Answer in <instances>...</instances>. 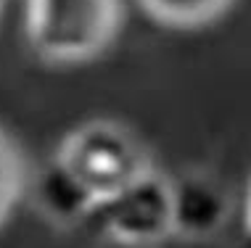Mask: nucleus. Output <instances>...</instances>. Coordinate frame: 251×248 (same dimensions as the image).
<instances>
[{"label": "nucleus", "mask_w": 251, "mask_h": 248, "mask_svg": "<svg viewBox=\"0 0 251 248\" xmlns=\"http://www.w3.org/2000/svg\"><path fill=\"white\" fill-rule=\"evenodd\" d=\"M119 19V0H26V40L48 61H87L114 40Z\"/></svg>", "instance_id": "f257e3e1"}, {"label": "nucleus", "mask_w": 251, "mask_h": 248, "mask_svg": "<svg viewBox=\"0 0 251 248\" xmlns=\"http://www.w3.org/2000/svg\"><path fill=\"white\" fill-rule=\"evenodd\" d=\"M56 156L90 187L98 201L114 196L151 169L143 143L125 124L108 119H96L69 132Z\"/></svg>", "instance_id": "f03ea898"}, {"label": "nucleus", "mask_w": 251, "mask_h": 248, "mask_svg": "<svg viewBox=\"0 0 251 248\" xmlns=\"http://www.w3.org/2000/svg\"><path fill=\"white\" fill-rule=\"evenodd\" d=\"M100 230L125 246H156L175 235L172 180L148 169L96 209Z\"/></svg>", "instance_id": "7ed1b4c3"}, {"label": "nucleus", "mask_w": 251, "mask_h": 248, "mask_svg": "<svg viewBox=\"0 0 251 248\" xmlns=\"http://www.w3.org/2000/svg\"><path fill=\"white\" fill-rule=\"evenodd\" d=\"M172 206L175 235L193 240L217 235L230 217V198L225 187L201 172L172 180Z\"/></svg>", "instance_id": "20e7f679"}, {"label": "nucleus", "mask_w": 251, "mask_h": 248, "mask_svg": "<svg viewBox=\"0 0 251 248\" xmlns=\"http://www.w3.org/2000/svg\"><path fill=\"white\" fill-rule=\"evenodd\" d=\"M100 201L93 190L74 174L69 166L53 156L43 169L37 172L35 182V206L45 219L58 227H72L77 222L96 217Z\"/></svg>", "instance_id": "39448f33"}, {"label": "nucleus", "mask_w": 251, "mask_h": 248, "mask_svg": "<svg viewBox=\"0 0 251 248\" xmlns=\"http://www.w3.org/2000/svg\"><path fill=\"white\" fill-rule=\"evenodd\" d=\"M140 5L164 24L196 26L217 19L230 0H140Z\"/></svg>", "instance_id": "423d86ee"}, {"label": "nucleus", "mask_w": 251, "mask_h": 248, "mask_svg": "<svg viewBox=\"0 0 251 248\" xmlns=\"http://www.w3.org/2000/svg\"><path fill=\"white\" fill-rule=\"evenodd\" d=\"M26 187V169L24 158L13 140L0 130V225L11 217Z\"/></svg>", "instance_id": "0eeeda50"}, {"label": "nucleus", "mask_w": 251, "mask_h": 248, "mask_svg": "<svg viewBox=\"0 0 251 248\" xmlns=\"http://www.w3.org/2000/svg\"><path fill=\"white\" fill-rule=\"evenodd\" d=\"M246 232L251 240V187H249V198H246Z\"/></svg>", "instance_id": "6e6552de"}, {"label": "nucleus", "mask_w": 251, "mask_h": 248, "mask_svg": "<svg viewBox=\"0 0 251 248\" xmlns=\"http://www.w3.org/2000/svg\"><path fill=\"white\" fill-rule=\"evenodd\" d=\"M0 5H3V0H0Z\"/></svg>", "instance_id": "1a4fd4ad"}]
</instances>
